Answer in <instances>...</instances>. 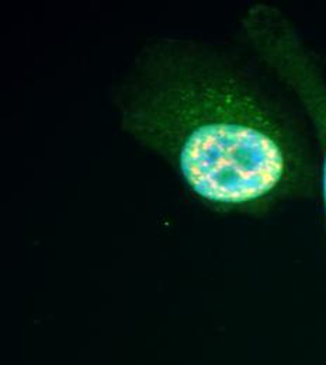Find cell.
Returning <instances> with one entry per match:
<instances>
[{
    "mask_svg": "<svg viewBox=\"0 0 326 365\" xmlns=\"http://www.w3.org/2000/svg\"><path fill=\"white\" fill-rule=\"evenodd\" d=\"M123 130L159 155L198 200L259 211L318 190V152L292 108L215 46H148L118 96Z\"/></svg>",
    "mask_w": 326,
    "mask_h": 365,
    "instance_id": "6da1fadb",
    "label": "cell"
},
{
    "mask_svg": "<svg viewBox=\"0 0 326 365\" xmlns=\"http://www.w3.org/2000/svg\"><path fill=\"white\" fill-rule=\"evenodd\" d=\"M240 27L258 61L294 96L310 121L318 152V190L326 218V76L322 65L292 20L277 6H250Z\"/></svg>",
    "mask_w": 326,
    "mask_h": 365,
    "instance_id": "7a4b0ae2",
    "label": "cell"
}]
</instances>
